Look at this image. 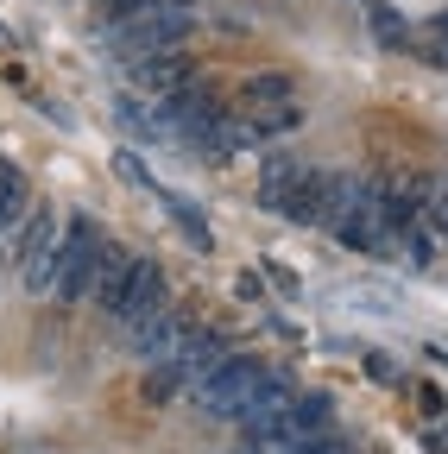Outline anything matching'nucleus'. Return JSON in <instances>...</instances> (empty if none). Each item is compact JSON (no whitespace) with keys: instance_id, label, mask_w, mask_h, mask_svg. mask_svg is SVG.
I'll return each mask as SVG.
<instances>
[{"instance_id":"1","label":"nucleus","mask_w":448,"mask_h":454,"mask_svg":"<svg viewBox=\"0 0 448 454\" xmlns=\"http://www.w3.org/2000/svg\"><path fill=\"white\" fill-rule=\"evenodd\" d=\"M328 190H334V170H310V164H291V158L265 164V177H259V202L271 215L297 221V227L328 221Z\"/></svg>"},{"instance_id":"2","label":"nucleus","mask_w":448,"mask_h":454,"mask_svg":"<svg viewBox=\"0 0 448 454\" xmlns=\"http://www.w3.org/2000/svg\"><path fill=\"white\" fill-rule=\"evenodd\" d=\"M107 247H114V240L95 227V215H70L64 240H58V284H51V297H58V303H89L101 291Z\"/></svg>"},{"instance_id":"3","label":"nucleus","mask_w":448,"mask_h":454,"mask_svg":"<svg viewBox=\"0 0 448 454\" xmlns=\"http://www.w3.org/2000/svg\"><path fill=\"white\" fill-rule=\"evenodd\" d=\"M95 303L114 316L121 328H145L152 316L171 309V297H164V271H158L152 259H127V265L95 291Z\"/></svg>"},{"instance_id":"4","label":"nucleus","mask_w":448,"mask_h":454,"mask_svg":"<svg viewBox=\"0 0 448 454\" xmlns=\"http://www.w3.org/2000/svg\"><path fill=\"white\" fill-rule=\"evenodd\" d=\"M190 26H196V7H190V0H158L152 13L114 26V38H121V51L133 57V64H145V57H177V44L190 38Z\"/></svg>"},{"instance_id":"5","label":"nucleus","mask_w":448,"mask_h":454,"mask_svg":"<svg viewBox=\"0 0 448 454\" xmlns=\"http://www.w3.org/2000/svg\"><path fill=\"white\" fill-rule=\"evenodd\" d=\"M20 227H26V234H20V247H13V265H20V284L38 297V291L58 284V240H64V227H58V215H51L44 202H38Z\"/></svg>"},{"instance_id":"6","label":"nucleus","mask_w":448,"mask_h":454,"mask_svg":"<svg viewBox=\"0 0 448 454\" xmlns=\"http://www.w3.org/2000/svg\"><path fill=\"white\" fill-rule=\"evenodd\" d=\"M265 372H271L265 360H253V354H228V360H221V366L196 385V404H202V411H215V417H234L247 397L259 391V379H265Z\"/></svg>"},{"instance_id":"7","label":"nucleus","mask_w":448,"mask_h":454,"mask_svg":"<svg viewBox=\"0 0 448 454\" xmlns=\"http://www.w3.org/2000/svg\"><path fill=\"white\" fill-rule=\"evenodd\" d=\"M190 334H196V322H190V316L164 309V316H152L145 328H133V354H139L145 366H171V360L190 348Z\"/></svg>"},{"instance_id":"8","label":"nucleus","mask_w":448,"mask_h":454,"mask_svg":"<svg viewBox=\"0 0 448 454\" xmlns=\"http://www.w3.org/2000/svg\"><path fill=\"white\" fill-rule=\"evenodd\" d=\"M316 435H334V404L322 391H297V404L285 417V435H278V448H291V442H316Z\"/></svg>"},{"instance_id":"9","label":"nucleus","mask_w":448,"mask_h":454,"mask_svg":"<svg viewBox=\"0 0 448 454\" xmlns=\"http://www.w3.org/2000/svg\"><path fill=\"white\" fill-rule=\"evenodd\" d=\"M278 107H297V82L278 76V70L253 76V82H247V114H253V121H265V114H278Z\"/></svg>"},{"instance_id":"10","label":"nucleus","mask_w":448,"mask_h":454,"mask_svg":"<svg viewBox=\"0 0 448 454\" xmlns=\"http://www.w3.org/2000/svg\"><path fill=\"white\" fill-rule=\"evenodd\" d=\"M26 215H32V208H26V170H20L13 158H0V240H7Z\"/></svg>"},{"instance_id":"11","label":"nucleus","mask_w":448,"mask_h":454,"mask_svg":"<svg viewBox=\"0 0 448 454\" xmlns=\"http://www.w3.org/2000/svg\"><path fill=\"white\" fill-rule=\"evenodd\" d=\"M133 82L139 89H158V95H171L184 82V64L177 57H145V64H133Z\"/></svg>"},{"instance_id":"12","label":"nucleus","mask_w":448,"mask_h":454,"mask_svg":"<svg viewBox=\"0 0 448 454\" xmlns=\"http://www.w3.org/2000/svg\"><path fill=\"white\" fill-rule=\"evenodd\" d=\"M164 208L177 215V227H184V240H190L196 253H208V221H202V208H190V202H177V196H164Z\"/></svg>"},{"instance_id":"13","label":"nucleus","mask_w":448,"mask_h":454,"mask_svg":"<svg viewBox=\"0 0 448 454\" xmlns=\"http://www.w3.org/2000/svg\"><path fill=\"white\" fill-rule=\"evenodd\" d=\"M114 114H121V127H133L139 139H152V121H145V107H133V95H121V101H114Z\"/></svg>"},{"instance_id":"14","label":"nucleus","mask_w":448,"mask_h":454,"mask_svg":"<svg viewBox=\"0 0 448 454\" xmlns=\"http://www.w3.org/2000/svg\"><path fill=\"white\" fill-rule=\"evenodd\" d=\"M114 170H121L127 184H152V177H145V164H139L133 152H114Z\"/></svg>"},{"instance_id":"15","label":"nucleus","mask_w":448,"mask_h":454,"mask_svg":"<svg viewBox=\"0 0 448 454\" xmlns=\"http://www.w3.org/2000/svg\"><path fill=\"white\" fill-rule=\"evenodd\" d=\"M423 51H429V57H442V64H448V20H436V26H429Z\"/></svg>"}]
</instances>
